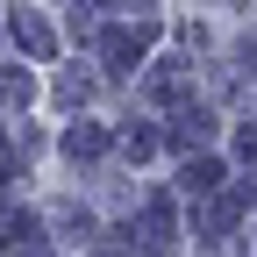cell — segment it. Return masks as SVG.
I'll return each mask as SVG.
<instances>
[{
  "label": "cell",
  "instance_id": "1",
  "mask_svg": "<svg viewBox=\"0 0 257 257\" xmlns=\"http://www.w3.org/2000/svg\"><path fill=\"white\" fill-rule=\"evenodd\" d=\"M107 57H114V72H128V64L143 57V29H136V36H128V29H114V36H107Z\"/></svg>",
  "mask_w": 257,
  "mask_h": 257
},
{
  "label": "cell",
  "instance_id": "2",
  "mask_svg": "<svg viewBox=\"0 0 257 257\" xmlns=\"http://www.w3.org/2000/svg\"><path fill=\"white\" fill-rule=\"evenodd\" d=\"M15 36H22V43H29V50H36V57H43V50H50V36H43V22H29V15H15Z\"/></svg>",
  "mask_w": 257,
  "mask_h": 257
},
{
  "label": "cell",
  "instance_id": "3",
  "mask_svg": "<svg viewBox=\"0 0 257 257\" xmlns=\"http://www.w3.org/2000/svg\"><path fill=\"white\" fill-rule=\"evenodd\" d=\"M172 136H179V143H207V114H179Z\"/></svg>",
  "mask_w": 257,
  "mask_h": 257
},
{
  "label": "cell",
  "instance_id": "4",
  "mask_svg": "<svg viewBox=\"0 0 257 257\" xmlns=\"http://www.w3.org/2000/svg\"><path fill=\"white\" fill-rule=\"evenodd\" d=\"M64 150H72V157H93V150H100V128H72V136H64Z\"/></svg>",
  "mask_w": 257,
  "mask_h": 257
},
{
  "label": "cell",
  "instance_id": "5",
  "mask_svg": "<svg viewBox=\"0 0 257 257\" xmlns=\"http://www.w3.org/2000/svg\"><path fill=\"white\" fill-rule=\"evenodd\" d=\"M22 100H29V79L8 72V79H0V107H22Z\"/></svg>",
  "mask_w": 257,
  "mask_h": 257
},
{
  "label": "cell",
  "instance_id": "6",
  "mask_svg": "<svg viewBox=\"0 0 257 257\" xmlns=\"http://www.w3.org/2000/svg\"><path fill=\"white\" fill-rule=\"evenodd\" d=\"M214 179H221V172H214V165H193V172H186V193H207V186H214Z\"/></svg>",
  "mask_w": 257,
  "mask_h": 257
}]
</instances>
